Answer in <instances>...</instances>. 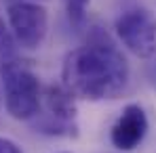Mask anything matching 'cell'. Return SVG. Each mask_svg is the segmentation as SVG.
Segmentation results:
<instances>
[{
    "instance_id": "cell-9",
    "label": "cell",
    "mask_w": 156,
    "mask_h": 153,
    "mask_svg": "<svg viewBox=\"0 0 156 153\" xmlns=\"http://www.w3.org/2000/svg\"><path fill=\"white\" fill-rule=\"evenodd\" d=\"M0 153H21V149H19V145L13 143L11 138L0 136Z\"/></svg>"
},
{
    "instance_id": "cell-8",
    "label": "cell",
    "mask_w": 156,
    "mask_h": 153,
    "mask_svg": "<svg viewBox=\"0 0 156 153\" xmlns=\"http://www.w3.org/2000/svg\"><path fill=\"white\" fill-rule=\"evenodd\" d=\"M87 4H89V0H66L68 15H70V19H72L74 23H82V21H84Z\"/></svg>"
},
{
    "instance_id": "cell-3",
    "label": "cell",
    "mask_w": 156,
    "mask_h": 153,
    "mask_svg": "<svg viewBox=\"0 0 156 153\" xmlns=\"http://www.w3.org/2000/svg\"><path fill=\"white\" fill-rule=\"evenodd\" d=\"M116 36L139 59L156 55V17L146 8H129L116 19Z\"/></svg>"
},
{
    "instance_id": "cell-2",
    "label": "cell",
    "mask_w": 156,
    "mask_h": 153,
    "mask_svg": "<svg viewBox=\"0 0 156 153\" xmlns=\"http://www.w3.org/2000/svg\"><path fill=\"white\" fill-rule=\"evenodd\" d=\"M4 107L15 120H32L40 107L38 78L26 65L13 61L4 72Z\"/></svg>"
},
{
    "instance_id": "cell-4",
    "label": "cell",
    "mask_w": 156,
    "mask_h": 153,
    "mask_svg": "<svg viewBox=\"0 0 156 153\" xmlns=\"http://www.w3.org/2000/svg\"><path fill=\"white\" fill-rule=\"evenodd\" d=\"M6 17L13 38L23 48H38L44 42L49 29V15L42 4L30 0L11 2L6 8Z\"/></svg>"
},
{
    "instance_id": "cell-7",
    "label": "cell",
    "mask_w": 156,
    "mask_h": 153,
    "mask_svg": "<svg viewBox=\"0 0 156 153\" xmlns=\"http://www.w3.org/2000/svg\"><path fill=\"white\" fill-rule=\"evenodd\" d=\"M13 61H15V38L0 13V72H4Z\"/></svg>"
},
{
    "instance_id": "cell-1",
    "label": "cell",
    "mask_w": 156,
    "mask_h": 153,
    "mask_svg": "<svg viewBox=\"0 0 156 153\" xmlns=\"http://www.w3.org/2000/svg\"><path fill=\"white\" fill-rule=\"evenodd\" d=\"M129 82V65L112 44H87L63 63V88L87 101L116 99Z\"/></svg>"
},
{
    "instance_id": "cell-5",
    "label": "cell",
    "mask_w": 156,
    "mask_h": 153,
    "mask_svg": "<svg viewBox=\"0 0 156 153\" xmlns=\"http://www.w3.org/2000/svg\"><path fill=\"white\" fill-rule=\"evenodd\" d=\"M146 132H148L146 111L139 105H127L110 130V141L116 149L131 151L146 138Z\"/></svg>"
},
{
    "instance_id": "cell-6",
    "label": "cell",
    "mask_w": 156,
    "mask_h": 153,
    "mask_svg": "<svg viewBox=\"0 0 156 153\" xmlns=\"http://www.w3.org/2000/svg\"><path fill=\"white\" fill-rule=\"evenodd\" d=\"M40 97H44L47 109H49V113H51L55 120L70 122V120L76 118L74 95H72L70 90H66L63 86H47Z\"/></svg>"
},
{
    "instance_id": "cell-10",
    "label": "cell",
    "mask_w": 156,
    "mask_h": 153,
    "mask_svg": "<svg viewBox=\"0 0 156 153\" xmlns=\"http://www.w3.org/2000/svg\"><path fill=\"white\" fill-rule=\"evenodd\" d=\"M17 2H19V0H17Z\"/></svg>"
}]
</instances>
